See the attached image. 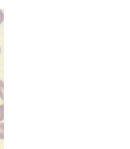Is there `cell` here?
Here are the masks:
<instances>
[{"label": "cell", "instance_id": "1", "mask_svg": "<svg viewBox=\"0 0 130 149\" xmlns=\"http://www.w3.org/2000/svg\"><path fill=\"white\" fill-rule=\"evenodd\" d=\"M0 97L4 101V82L0 80Z\"/></svg>", "mask_w": 130, "mask_h": 149}, {"label": "cell", "instance_id": "2", "mask_svg": "<svg viewBox=\"0 0 130 149\" xmlns=\"http://www.w3.org/2000/svg\"><path fill=\"white\" fill-rule=\"evenodd\" d=\"M4 123L0 124V139H3L4 135Z\"/></svg>", "mask_w": 130, "mask_h": 149}, {"label": "cell", "instance_id": "4", "mask_svg": "<svg viewBox=\"0 0 130 149\" xmlns=\"http://www.w3.org/2000/svg\"><path fill=\"white\" fill-rule=\"evenodd\" d=\"M4 13L2 11L0 10V24L2 23L4 20Z\"/></svg>", "mask_w": 130, "mask_h": 149}, {"label": "cell", "instance_id": "3", "mask_svg": "<svg viewBox=\"0 0 130 149\" xmlns=\"http://www.w3.org/2000/svg\"><path fill=\"white\" fill-rule=\"evenodd\" d=\"M4 119V105H0V122Z\"/></svg>", "mask_w": 130, "mask_h": 149}, {"label": "cell", "instance_id": "5", "mask_svg": "<svg viewBox=\"0 0 130 149\" xmlns=\"http://www.w3.org/2000/svg\"><path fill=\"white\" fill-rule=\"evenodd\" d=\"M1 48H0V53H1Z\"/></svg>", "mask_w": 130, "mask_h": 149}]
</instances>
